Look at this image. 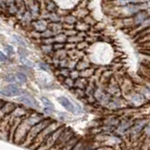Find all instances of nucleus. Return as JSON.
Wrapping results in <instances>:
<instances>
[{
    "instance_id": "obj_1",
    "label": "nucleus",
    "mask_w": 150,
    "mask_h": 150,
    "mask_svg": "<svg viewBox=\"0 0 150 150\" xmlns=\"http://www.w3.org/2000/svg\"><path fill=\"white\" fill-rule=\"evenodd\" d=\"M51 122H52L51 119L44 118V119H42L41 121H40L39 123H37L36 125L31 127L29 131H28L27 135H26L25 139V141L23 142V144H25V145L32 144L33 141L35 140V138L41 132V130L43 129L47 125H48L49 123H51Z\"/></svg>"
},
{
    "instance_id": "obj_2",
    "label": "nucleus",
    "mask_w": 150,
    "mask_h": 150,
    "mask_svg": "<svg viewBox=\"0 0 150 150\" xmlns=\"http://www.w3.org/2000/svg\"><path fill=\"white\" fill-rule=\"evenodd\" d=\"M62 126L63 125L61 123H59V122H51V123H49L48 125H47L45 128L41 130V132L35 138V140L33 141L32 144H35L37 146V148H38L42 144V142L45 140V138L47 137V136H49L50 134L54 132L56 129H58Z\"/></svg>"
},
{
    "instance_id": "obj_3",
    "label": "nucleus",
    "mask_w": 150,
    "mask_h": 150,
    "mask_svg": "<svg viewBox=\"0 0 150 150\" xmlns=\"http://www.w3.org/2000/svg\"><path fill=\"white\" fill-rule=\"evenodd\" d=\"M64 129H65V127L62 126L58 129H56L54 132L50 134L49 136H47V137L45 138V140L42 142V144L36 150H50L54 145V144L56 143V141L58 140L59 136H60L61 133H62V131L64 130Z\"/></svg>"
},
{
    "instance_id": "obj_4",
    "label": "nucleus",
    "mask_w": 150,
    "mask_h": 150,
    "mask_svg": "<svg viewBox=\"0 0 150 150\" xmlns=\"http://www.w3.org/2000/svg\"><path fill=\"white\" fill-rule=\"evenodd\" d=\"M0 94L5 97H20L23 94V90L16 84L11 83L0 88Z\"/></svg>"
},
{
    "instance_id": "obj_5",
    "label": "nucleus",
    "mask_w": 150,
    "mask_h": 150,
    "mask_svg": "<svg viewBox=\"0 0 150 150\" xmlns=\"http://www.w3.org/2000/svg\"><path fill=\"white\" fill-rule=\"evenodd\" d=\"M58 102L60 103L61 105H62L66 110H67L68 112H71V114H76V108L77 107H75L73 103L70 101L68 98H66L64 96H61L58 98Z\"/></svg>"
},
{
    "instance_id": "obj_6",
    "label": "nucleus",
    "mask_w": 150,
    "mask_h": 150,
    "mask_svg": "<svg viewBox=\"0 0 150 150\" xmlns=\"http://www.w3.org/2000/svg\"><path fill=\"white\" fill-rule=\"evenodd\" d=\"M31 25L33 27V29H34V31L38 33H42L48 29V22L45 20H42V19L41 20L32 22Z\"/></svg>"
},
{
    "instance_id": "obj_7",
    "label": "nucleus",
    "mask_w": 150,
    "mask_h": 150,
    "mask_svg": "<svg viewBox=\"0 0 150 150\" xmlns=\"http://www.w3.org/2000/svg\"><path fill=\"white\" fill-rule=\"evenodd\" d=\"M18 101L22 102L23 104L28 106L29 108H34V109H37V108L39 107V104H38V102L34 100V98H31L30 96H27V95L20 96V98H18Z\"/></svg>"
},
{
    "instance_id": "obj_8",
    "label": "nucleus",
    "mask_w": 150,
    "mask_h": 150,
    "mask_svg": "<svg viewBox=\"0 0 150 150\" xmlns=\"http://www.w3.org/2000/svg\"><path fill=\"white\" fill-rule=\"evenodd\" d=\"M148 19L147 16V12L145 11H139L135 14L134 19H133V23H134V25L135 26H139V25H142L143 23L146 21Z\"/></svg>"
},
{
    "instance_id": "obj_9",
    "label": "nucleus",
    "mask_w": 150,
    "mask_h": 150,
    "mask_svg": "<svg viewBox=\"0 0 150 150\" xmlns=\"http://www.w3.org/2000/svg\"><path fill=\"white\" fill-rule=\"evenodd\" d=\"M91 26H89L83 22H76L74 25V30H76L78 33H86L90 30Z\"/></svg>"
},
{
    "instance_id": "obj_10",
    "label": "nucleus",
    "mask_w": 150,
    "mask_h": 150,
    "mask_svg": "<svg viewBox=\"0 0 150 150\" xmlns=\"http://www.w3.org/2000/svg\"><path fill=\"white\" fill-rule=\"evenodd\" d=\"M48 29L54 33V35L60 34V31L63 30L62 25L60 23H48Z\"/></svg>"
},
{
    "instance_id": "obj_11",
    "label": "nucleus",
    "mask_w": 150,
    "mask_h": 150,
    "mask_svg": "<svg viewBox=\"0 0 150 150\" xmlns=\"http://www.w3.org/2000/svg\"><path fill=\"white\" fill-rule=\"evenodd\" d=\"M88 82L87 79H84L82 77H79L77 80L74 81V87H76L77 89H82V90H84L86 87L87 86Z\"/></svg>"
},
{
    "instance_id": "obj_12",
    "label": "nucleus",
    "mask_w": 150,
    "mask_h": 150,
    "mask_svg": "<svg viewBox=\"0 0 150 150\" xmlns=\"http://www.w3.org/2000/svg\"><path fill=\"white\" fill-rule=\"evenodd\" d=\"M96 69H93V68H87L86 69L82 70V71H79L80 72V77L84 78V79H88V78H91L93 77V75L95 74Z\"/></svg>"
},
{
    "instance_id": "obj_13",
    "label": "nucleus",
    "mask_w": 150,
    "mask_h": 150,
    "mask_svg": "<svg viewBox=\"0 0 150 150\" xmlns=\"http://www.w3.org/2000/svg\"><path fill=\"white\" fill-rule=\"evenodd\" d=\"M87 68H90V63H88V62H86V61H84L83 59H80L79 61H77L75 69H77L78 71H82V70L86 69Z\"/></svg>"
},
{
    "instance_id": "obj_14",
    "label": "nucleus",
    "mask_w": 150,
    "mask_h": 150,
    "mask_svg": "<svg viewBox=\"0 0 150 150\" xmlns=\"http://www.w3.org/2000/svg\"><path fill=\"white\" fill-rule=\"evenodd\" d=\"M53 39H54V43H63V44H65V42L67 41L68 37L66 36L64 33H60V34L55 35Z\"/></svg>"
},
{
    "instance_id": "obj_15",
    "label": "nucleus",
    "mask_w": 150,
    "mask_h": 150,
    "mask_svg": "<svg viewBox=\"0 0 150 150\" xmlns=\"http://www.w3.org/2000/svg\"><path fill=\"white\" fill-rule=\"evenodd\" d=\"M15 75V78H16V82L17 83H25L27 81V78H26V75L23 72H17L14 74Z\"/></svg>"
},
{
    "instance_id": "obj_16",
    "label": "nucleus",
    "mask_w": 150,
    "mask_h": 150,
    "mask_svg": "<svg viewBox=\"0 0 150 150\" xmlns=\"http://www.w3.org/2000/svg\"><path fill=\"white\" fill-rule=\"evenodd\" d=\"M41 101H42V103H43V105L45 106L46 109L51 110V111H54V110L53 102H52L50 100H48V98H47L42 97V98H41Z\"/></svg>"
},
{
    "instance_id": "obj_17",
    "label": "nucleus",
    "mask_w": 150,
    "mask_h": 150,
    "mask_svg": "<svg viewBox=\"0 0 150 150\" xmlns=\"http://www.w3.org/2000/svg\"><path fill=\"white\" fill-rule=\"evenodd\" d=\"M46 9L49 12L51 13H54L56 11V9H57V7H56V5L54 1H48L46 4Z\"/></svg>"
},
{
    "instance_id": "obj_18",
    "label": "nucleus",
    "mask_w": 150,
    "mask_h": 150,
    "mask_svg": "<svg viewBox=\"0 0 150 150\" xmlns=\"http://www.w3.org/2000/svg\"><path fill=\"white\" fill-rule=\"evenodd\" d=\"M7 8H8V11L9 14H11V15H14V14H16L18 12V11H19V8H18V6L15 3L8 5Z\"/></svg>"
},
{
    "instance_id": "obj_19",
    "label": "nucleus",
    "mask_w": 150,
    "mask_h": 150,
    "mask_svg": "<svg viewBox=\"0 0 150 150\" xmlns=\"http://www.w3.org/2000/svg\"><path fill=\"white\" fill-rule=\"evenodd\" d=\"M76 22H77V19L73 15H68L67 17L65 18V23H68V25H74Z\"/></svg>"
},
{
    "instance_id": "obj_20",
    "label": "nucleus",
    "mask_w": 150,
    "mask_h": 150,
    "mask_svg": "<svg viewBox=\"0 0 150 150\" xmlns=\"http://www.w3.org/2000/svg\"><path fill=\"white\" fill-rule=\"evenodd\" d=\"M54 33L49 29L40 33V38H42V39H50V38H54Z\"/></svg>"
},
{
    "instance_id": "obj_21",
    "label": "nucleus",
    "mask_w": 150,
    "mask_h": 150,
    "mask_svg": "<svg viewBox=\"0 0 150 150\" xmlns=\"http://www.w3.org/2000/svg\"><path fill=\"white\" fill-rule=\"evenodd\" d=\"M88 46H89V43H88V42L86 41V40H83V41L79 42V43L76 44V48H77L79 51H81V52H82L83 50L86 49Z\"/></svg>"
},
{
    "instance_id": "obj_22",
    "label": "nucleus",
    "mask_w": 150,
    "mask_h": 150,
    "mask_svg": "<svg viewBox=\"0 0 150 150\" xmlns=\"http://www.w3.org/2000/svg\"><path fill=\"white\" fill-rule=\"evenodd\" d=\"M58 71H59V76L64 77V79L69 77V71H70V70H69V69H67V68L60 69L58 70Z\"/></svg>"
},
{
    "instance_id": "obj_23",
    "label": "nucleus",
    "mask_w": 150,
    "mask_h": 150,
    "mask_svg": "<svg viewBox=\"0 0 150 150\" xmlns=\"http://www.w3.org/2000/svg\"><path fill=\"white\" fill-rule=\"evenodd\" d=\"M48 19L52 23H60V20H61L60 17L55 14V12L54 13H51L49 15V17H48Z\"/></svg>"
},
{
    "instance_id": "obj_24",
    "label": "nucleus",
    "mask_w": 150,
    "mask_h": 150,
    "mask_svg": "<svg viewBox=\"0 0 150 150\" xmlns=\"http://www.w3.org/2000/svg\"><path fill=\"white\" fill-rule=\"evenodd\" d=\"M80 77V72L77 69H72L69 71V78H71L72 80H77Z\"/></svg>"
},
{
    "instance_id": "obj_25",
    "label": "nucleus",
    "mask_w": 150,
    "mask_h": 150,
    "mask_svg": "<svg viewBox=\"0 0 150 150\" xmlns=\"http://www.w3.org/2000/svg\"><path fill=\"white\" fill-rule=\"evenodd\" d=\"M63 83H64L69 88H72V87H74V80H72L71 78H69V77L65 78Z\"/></svg>"
},
{
    "instance_id": "obj_26",
    "label": "nucleus",
    "mask_w": 150,
    "mask_h": 150,
    "mask_svg": "<svg viewBox=\"0 0 150 150\" xmlns=\"http://www.w3.org/2000/svg\"><path fill=\"white\" fill-rule=\"evenodd\" d=\"M41 50L44 52L45 54H50L51 53H53V48H52V45H41Z\"/></svg>"
},
{
    "instance_id": "obj_27",
    "label": "nucleus",
    "mask_w": 150,
    "mask_h": 150,
    "mask_svg": "<svg viewBox=\"0 0 150 150\" xmlns=\"http://www.w3.org/2000/svg\"><path fill=\"white\" fill-rule=\"evenodd\" d=\"M64 47H65V44H63V43H53V45H52L53 51H54V52L62 50V49H64Z\"/></svg>"
},
{
    "instance_id": "obj_28",
    "label": "nucleus",
    "mask_w": 150,
    "mask_h": 150,
    "mask_svg": "<svg viewBox=\"0 0 150 150\" xmlns=\"http://www.w3.org/2000/svg\"><path fill=\"white\" fill-rule=\"evenodd\" d=\"M6 81L8 82V83H17L15 75H14V74H8V76L6 77Z\"/></svg>"
},
{
    "instance_id": "obj_29",
    "label": "nucleus",
    "mask_w": 150,
    "mask_h": 150,
    "mask_svg": "<svg viewBox=\"0 0 150 150\" xmlns=\"http://www.w3.org/2000/svg\"><path fill=\"white\" fill-rule=\"evenodd\" d=\"M13 38H14V40H15L19 45H21V46L23 47V48H25V42L23 40V39H21V38L18 37V36H14Z\"/></svg>"
},
{
    "instance_id": "obj_30",
    "label": "nucleus",
    "mask_w": 150,
    "mask_h": 150,
    "mask_svg": "<svg viewBox=\"0 0 150 150\" xmlns=\"http://www.w3.org/2000/svg\"><path fill=\"white\" fill-rule=\"evenodd\" d=\"M39 67L42 69V70H45V71H48V70L50 69V66L45 63V62H40L39 64Z\"/></svg>"
},
{
    "instance_id": "obj_31",
    "label": "nucleus",
    "mask_w": 150,
    "mask_h": 150,
    "mask_svg": "<svg viewBox=\"0 0 150 150\" xmlns=\"http://www.w3.org/2000/svg\"><path fill=\"white\" fill-rule=\"evenodd\" d=\"M18 51H19V54H20L21 57H25L27 55V51L25 48H23V47H20Z\"/></svg>"
},
{
    "instance_id": "obj_32",
    "label": "nucleus",
    "mask_w": 150,
    "mask_h": 150,
    "mask_svg": "<svg viewBox=\"0 0 150 150\" xmlns=\"http://www.w3.org/2000/svg\"><path fill=\"white\" fill-rule=\"evenodd\" d=\"M21 59H22V61H23V63H25L27 67H31V68H33L34 67V64H33L31 61H29V60H27L25 57H21Z\"/></svg>"
},
{
    "instance_id": "obj_33",
    "label": "nucleus",
    "mask_w": 150,
    "mask_h": 150,
    "mask_svg": "<svg viewBox=\"0 0 150 150\" xmlns=\"http://www.w3.org/2000/svg\"><path fill=\"white\" fill-rule=\"evenodd\" d=\"M6 51L8 52V54L9 55H12V54H14V50H13V48H12V46H11V45L6 46Z\"/></svg>"
},
{
    "instance_id": "obj_34",
    "label": "nucleus",
    "mask_w": 150,
    "mask_h": 150,
    "mask_svg": "<svg viewBox=\"0 0 150 150\" xmlns=\"http://www.w3.org/2000/svg\"><path fill=\"white\" fill-rule=\"evenodd\" d=\"M6 59H7L6 55H5L2 52H0V62H5Z\"/></svg>"
}]
</instances>
